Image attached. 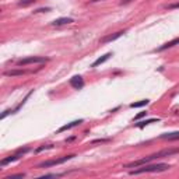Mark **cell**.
<instances>
[{"instance_id":"cell-16","label":"cell","mask_w":179,"mask_h":179,"mask_svg":"<svg viewBox=\"0 0 179 179\" xmlns=\"http://www.w3.org/2000/svg\"><path fill=\"white\" fill-rule=\"evenodd\" d=\"M25 73L24 70H10V71H4V76H22Z\"/></svg>"},{"instance_id":"cell-18","label":"cell","mask_w":179,"mask_h":179,"mask_svg":"<svg viewBox=\"0 0 179 179\" xmlns=\"http://www.w3.org/2000/svg\"><path fill=\"white\" fill-rule=\"evenodd\" d=\"M51 148H53V144H48V146H41L39 148H37V150H35V153H41V151H44V150H51Z\"/></svg>"},{"instance_id":"cell-24","label":"cell","mask_w":179,"mask_h":179,"mask_svg":"<svg viewBox=\"0 0 179 179\" xmlns=\"http://www.w3.org/2000/svg\"><path fill=\"white\" fill-rule=\"evenodd\" d=\"M91 2H92V3H94V2H98V0H91Z\"/></svg>"},{"instance_id":"cell-21","label":"cell","mask_w":179,"mask_h":179,"mask_svg":"<svg viewBox=\"0 0 179 179\" xmlns=\"http://www.w3.org/2000/svg\"><path fill=\"white\" fill-rule=\"evenodd\" d=\"M46 11H51V7H45V8H38L34 13H46Z\"/></svg>"},{"instance_id":"cell-11","label":"cell","mask_w":179,"mask_h":179,"mask_svg":"<svg viewBox=\"0 0 179 179\" xmlns=\"http://www.w3.org/2000/svg\"><path fill=\"white\" fill-rule=\"evenodd\" d=\"M111 56H112V52H108V53H105V55H104L102 58H98V59H97V60H95V62L91 65V67H98L99 65H102V63H105L106 60H108V59L111 58Z\"/></svg>"},{"instance_id":"cell-15","label":"cell","mask_w":179,"mask_h":179,"mask_svg":"<svg viewBox=\"0 0 179 179\" xmlns=\"http://www.w3.org/2000/svg\"><path fill=\"white\" fill-rule=\"evenodd\" d=\"M150 104V99H141L139 102H133L130 104V108H141V106H146Z\"/></svg>"},{"instance_id":"cell-5","label":"cell","mask_w":179,"mask_h":179,"mask_svg":"<svg viewBox=\"0 0 179 179\" xmlns=\"http://www.w3.org/2000/svg\"><path fill=\"white\" fill-rule=\"evenodd\" d=\"M48 62L46 58H41V56H31V58H25V59H21L17 62L18 66H25V65H32V63H44Z\"/></svg>"},{"instance_id":"cell-20","label":"cell","mask_w":179,"mask_h":179,"mask_svg":"<svg viewBox=\"0 0 179 179\" xmlns=\"http://www.w3.org/2000/svg\"><path fill=\"white\" fill-rule=\"evenodd\" d=\"M14 178H24V174H18V175H10V176H6L4 179H14Z\"/></svg>"},{"instance_id":"cell-8","label":"cell","mask_w":179,"mask_h":179,"mask_svg":"<svg viewBox=\"0 0 179 179\" xmlns=\"http://www.w3.org/2000/svg\"><path fill=\"white\" fill-rule=\"evenodd\" d=\"M124 32H126V31H118V32L112 34V35H108V37L102 38V39L99 41V44H101V45H105V44H108V42H112V41L118 39V38H121Z\"/></svg>"},{"instance_id":"cell-9","label":"cell","mask_w":179,"mask_h":179,"mask_svg":"<svg viewBox=\"0 0 179 179\" xmlns=\"http://www.w3.org/2000/svg\"><path fill=\"white\" fill-rule=\"evenodd\" d=\"M83 119H78V121H73V122H70V123H67V124H65V126H62V128L58 130V133H62V132H66V130H70V129H73V128H76V126H78V124H81L83 123Z\"/></svg>"},{"instance_id":"cell-7","label":"cell","mask_w":179,"mask_h":179,"mask_svg":"<svg viewBox=\"0 0 179 179\" xmlns=\"http://www.w3.org/2000/svg\"><path fill=\"white\" fill-rule=\"evenodd\" d=\"M70 85L74 88V90H81L84 87V80L81 76H74L70 78Z\"/></svg>"},{"instance_id":"cell-2","label":"cell","mask_w":179,"mask_h":179,"mask_svg":"<svg viewBox=\"0 0 179 179\" xmlns=\"http://www.w3.org/2000/svg\"><path fill=\"white\" fill-rule=\"evenodd\" d=\"M171 168V165L167 164H154V165H144L141 168L137 167V169H133L130 171V175H139V174H146V172H162L167 171V169Z\"/></svg>"},{"instance_id":"cell-23","label":"cell","mask_w":179,"mask_h":179,"mask_svg":"<svg viewBox=\"0 0 179 179\" xmlns=\"http://www.w3.org/2000/svg\"><path fill=\"white\" fill-rule=\"evenodd\" d=\"M132 0H122V4H128V3H130Z\"/></svg>"},{"instance_id":"cell-22","label":"cell","mask_w":179,"mask_h":179,"mask_svg":"<svg viewBox=\"0 0 179 179\" xmlns=\"http://www.w3.org/2000/svg\"><path fill=\"white\" fill-rule=\"evenodd\" d=\"M167 8H169V10H172V8H179V3H174V4H168V6H167Z\"/></svg>"},{"instance_id":"cell-10","label":"cell","mask_w":179,"mask_h":179,"mask_svg":"<svg viewBox=\"0 0 179 179\" xmlns=\"http://www.w3.org/2000/svg\"><path fill=\"white\" fill-rule=\"evenodd\" d=\"M73 22V18H70V17H62V18H56L52 21V25H65V24H71Z\"/></svg>"},{"instance_id":"cell-4","label":"cell","mask_w":179,"mask_h":179,"mask_svg":"<svg viewBox=\"0 0 179 179\" xmlns=\"http://www.w3.org/2000/svg\"><path fill=\"white\" fill-rule=\"evenodd\" d=\"M28 151H29L28 147H25V148H20V150L17 151L15 154H13V155H8L7 158H3V160L0 161V165H2V167H4V165L10 164V162H14V161L20 160V158H21L25 153H28Z\"/></svg>"},{"instance_id":"cell-3","label":"cell","mask_w":179,"mask_h":179,"mask_svg":"<svg viewBox=\"0 0 179 179\" xmlns=\"http://www.w3.org/2000/svg\"><path fill=\"white\" fill-rule=\"evenodd\" d=\"M76 155H65L62 158H56V160H49V161H44L38 164V168H49V167H55V165H60V164H65L66 161H70L71 158H74Z\"/></svg>"},{"instance_id":"cell-14","label":"cell","mask_w":179,"mask_h":179,"mask_svg":"<svg viewBox=\"0 0 179 179\" xmlns=\"http://www.w3.org/2000/svg\"><path fill=\"white\" fill-rule=\"evenodd\" d=\"M160 139H165V140H178L179 139V132L175 133H165V134H161Z\"/></svg>"},{"instance_id":"cell-12","label":"cell","mask_w":179,"mask_h":179,"mask_svg":"<svg viewBox=\"0 0 179 179\" xmlns=\"http://www.w3.org/2000/svg\"><path fill=\"white\" fill-rule=\"evenodd\" d=\"M175 45H179V38H175V39L169 41V42L164 44L162 46H160V48H158V52H161V51H167V49H169V48H174Z\"/></svg>"},{"instance_id":"cell-6","label":"cell","mask_w":179,"mask_h":179,"mask_svg":"<svg viewBox=\"0 0 179 179\" xmlns=\"http://www.w3.org/2000/svg\"><path fill=\"white\" fill-rule=\"evenodd\" d=\"M32 92H34V90H32V91H29V92H28V94H27V97H25V98L22 99L21 102H20V104H18V105L15 106L14 109H7V111H4V112H3V113H2V119H4V118L7 116V115H10V113H17V112H18V109H20V108H21V106H22V105H24V104H25V102H27V99H28V98H29V95L32 94Z\"/></svg>"},{"instance_id":"cell-17","label":"cell","mask_w":179,"mask_h":179,"mask_svg":"<svg viewBox=\"0 0 179 179\" xmlns=\"http://www.w3.org/2000/svg\"><path fill=\"white\" fill-rule=\"evenodd\" d=\"M35 2H37V0H21V2H18V6L25 7V6H29V4H34Z\"/></svg>"},{"instance_id":"cell-13","label":"cell","mask_w":179,"mask_h":179,"mask_svg":"<svg viewBox=\"0 0 179 179\" xmlns=\"http://www.w3.org/2000/svg\"><path fill=\"white\" fill-rule=\"evenodd\" d=\"M158 121H160V119H158V118H153V119H147V121L139 122V123H136V126H137V128H140V129H143V128H146L147 124L155 123V122H158Z\"/></svg>"},{"instance_id":"cell-1","label":"cell","mask_w":179,"mask_h":179,"mask_svg":"<svg viewBox=\"0 0 179 179\" xmlns=\"http://www.w3.org/2000/svg\"><path fill=\"white\" fill-rule=\"evenodd\" d=\"M175 154H179V148H165V150H161L158 153H154L151 155H147L146 158H141L139 161H133L130 164H126L124 168H137L140 165L148 164L154 160H158V158H164V157H171V155H175Z\"/></svg>"},{"instance_id":"cell-19","label":"cell","mask_w":179,"mask_h":179,"mask_svg":"<svg viewBox=\"0 0 179 179\" xmlns=\"http://www.w3.org/2000/svg\"><path fill=\"white\" fill-rule=\"evenodd\" d=\"M146 115H147V112H140L139 115H136L133 121H139V119H141V118H143V116H146Z\"/></svg>"}]
</instances>
